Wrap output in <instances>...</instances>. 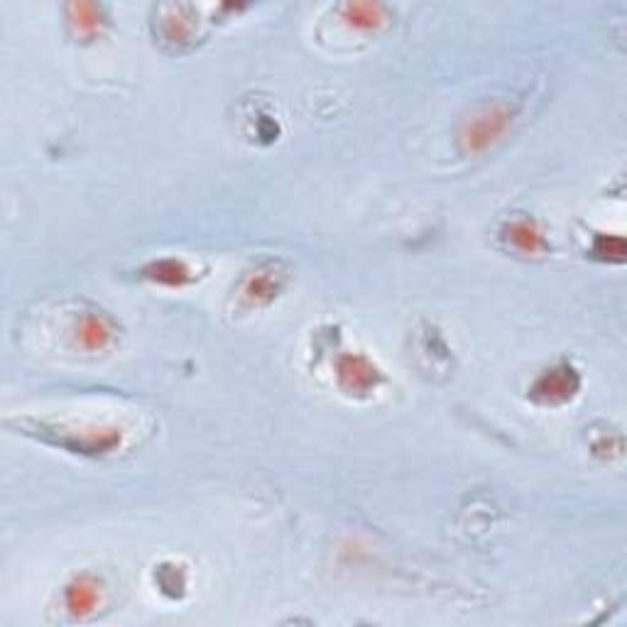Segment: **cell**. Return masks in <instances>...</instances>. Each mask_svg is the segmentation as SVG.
Masks as SVG:
<instances>
[{"mask_svg": "<svg viewBox=\"0 0 627 627\" xmlns=\"http://www.w3.org/2000/svg\"><path fill=\"white\" fill-rule=\"evenodd\" d=\"M517 106L507 101H490L470 111L458 127V152L464 157H478L503 140L517 121Z\"/></svg>", "mask_w": 627, "mask_h": 627, "instance_id": "cell-1", "label": "cell"}, {"mask_svg": "<svg viewBox=\"0 0 627 627\" xmlns=\"http://www.w3.org/2000/svg\"><path fill=\"white\" fill-rule=\"evenodd\" d=\"M25 434L37 437L45 444H52L69 451V454L84 456H106L121 446V429H76L64 425H47V421H23Z\"/></svg>", "mask_w": 627, "mask_h": 627, "instance_id": "cell-2", "label": "cell"}, {"mask_svg": "<svg viewBox=\"0 0 627 627\" xmlns=\"http://www.w3.org/2000/svg\"><path fill=\"white\" fill-rule=\"evenodd\" d=\"M581 390V376L571 362H556V366L539 372L529 385V399L539 407H562L571 402Z\"/></svg>", "mask_w": 627, "mask_h": 627, "instance_id": "cell-3", "label": "cell"}, {"mask_svg": "<svg viewBox=\"0 0 627 627\" xmlns=\"http://www.w3.org/2000/svg\"><path fill=\"white\" fill-rule=\"evenodd\" d=\"M336 382L351 397H368L385 382V376L366 353H341L336 358Z\"/></svg>", "mask_w": 627, "mask_h": 627, "instance_id": "cell-4", "label": "cell"}, {"mask_svg": "<svg viewBox=\"0 0 627 627\" xmlns=\"http://www.w3.org/2000/svg\"><path fill=\"white\" fill-rule=\"evenodd\" d=\"M500 238H503L509 250L525 255V258H537V255H546L552 250L542 225L532 216H513V219H507L503 231H500Z\"/></svg>", "mask_w": 627, "mask_h": 627, "instance_id": "cell-5", "label": "cell"}, {"mask_svg": "<svg viewBox=\"0 0 627 627\" xmlns=\"http://www.w3.org/2000/svg\"><path fill=\"white\" fill-rule=\"evenodd\" d=\"M157 37L160 42L172 49H184L192 45L196 33V15L192 5H162L157 10Z\"/></svg>", "mask_w": 627, "mask_h": 627, "instance_id": "cell-6", "label": "cell"}, {"mask_svg": "<svg viewBox=\"0 0 627 627\" xmlns=\"http://www.w3.org/2000/svg\"><path fill=\"white\" fill-rule=\"evenodd\" d=\"M62 601H64V607L69 611V615L78 617V620L94 615L98 611V605H101V601H103L101 578L88 574V571L69 578L64 591H62Z\"/></svg>", "mask_w": 627, "mask_h": 627, "instance_id": "cell-7", "label": "cell"}, {"mask_svg": "<svg viewBox=\"0 0 627 627\" xmlns=\"http://www.w3.org/2000/svg\"><path fill=\"white\" fill-rule=\"evenodd\" d=\"M284 287V272L278 262H262L243 280L241 297L248 307H268L280 297Z\"/></svg>", "mask_w": 627, "mask_h": 627, "instance_id": "cell-8", "label": "cell"}, {"mask_svg": "<svg viewBox=\"0 0 627 627\" xmlns=\"http://www.w3.org/2000/svg\"><path fill=\"white\" fill-rule=\"evenodd\" d=\"M74 339L78 346L88 353H103L115 343L118 329L115 321L103 311H84L76 319Z\"/></svg>", "mask_w": 627, "mask_h": 627, "instance_id": "cell-9", "label": "cell"}, {"mask_svg": "<svg viewBox=\"0 0 627 627\" xmlns=\"http://www.w3.org/2000/svg\"><path fill=\"white\" fill-rule=\"evenodd\" d=\"M140 274H143V280L160 284V287H167V290H182L186 287V284L194 282L192 265L184 258H174V255H170V258L150 260L140 270Z\"/></svg>", "mask_w": 627, "mask_h": 627, "instance_id": "cell-10", "label": "cell"}, {"mask_svg": "<svg viewBox=\"0 0 627 627\" xmlns=\"http://www.w3.org/2000/svg\"><path fill=\"white\" fill-rule=\"evenodd\" d=\"M66 25L72 29L76 39L91 42V39L101 37L108 27V13L103 5L96 3H69L66 5Z\"/></svg>", "mask_w": 627, "mask_h": 627, "instance_id": "cell-11", "label": "cell"}, {"mask_svg": "<svg viewBox=\"0 0 627 627\" xmlns=\"http://www.w3.org/2000/svg\"><path fill=\"white\" fill-rule=\"evenodd\" d=\"M343 23L356 33H380L390 23V10L380 3H343L339 8Z\"/></svg>", "mask_w": 627, "mask_h": 627, "instance_id": "cell-12", "label": "cell"}, {"mask_svg": "<svg viewBox=\"0 0 627 627\" xmlns=\"http://www.w3.org/2000/svg\"><path fill=\"white\" fill-rule=\"evenodd\" d=\"M591 255L603 262H623L625 260V241L615 233H595Z\"/></svg>", "mask_w": 627, "mask_h": 627, "instance_id": "cell-13", "label": "cell"}]
</instances>
